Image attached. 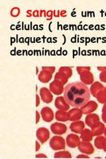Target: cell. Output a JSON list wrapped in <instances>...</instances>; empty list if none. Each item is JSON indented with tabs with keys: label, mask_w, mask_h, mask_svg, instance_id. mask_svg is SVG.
<instances>
[{
	"label": "cell",
	"mask_w": 106,
	"mask_h": 159,
	"mask_svg": "<svg viewBox=\"0 0 106 159\" xmlns=\"http://www.w3.org/2000/svg\"><path fill=\"white\" fill-rule=\"evenodd\" d=\"M78 149L80 152L86 154V155H91L94 152V148L90 142L84 141L80 142L78 145Z\"/></svg>",
	"instance_id": "277c9868"
},
{
	"label": "cell",
	"mask_w": 106,
	"mask_h": 159,
	"mask_svg": "<svg viewBox=\"0 0 106 159\" xmlns=\"http://www.w3.org/2000/svg\"><path fill=\"white\" fill-rule=\"evenodd\" d=\"M41 98L44 103H49L53 101V96L50 92L46 88H42L40 91Z\"/></svg>",
	"instance_id": "4fadbf2b"
},
{
	"label": "cell",
	"mask_w": 106,
	"mask_h": 159,
	"mask_svg": "<svg viewBox=\"0 0 106 159\" xmlns=\"http://www.w3.org/2000/svg\"><path fill=\"white\" fill-rule=\"evenodd\" d=\"M54 16H55L58 17V16H59V11H54Z\"/></svg>",
	"instance_id": "74e56055"
},
{
	"label": "cell",
	"mask_w": 106,
	"mask_h": 159,
	"mask_svg": "<svg viewBox=\"0 0 106 159\" xmlns=\"http://www.w3.org/2000/svg\"><path fill=\"white\" fill-rule=\"evenodd\" d=\"M104 89V86H103V84L99 83V82H96L94 83L93 85L91 86L90 92L94 96V97L96 98L98 93L100 91H102Z\"/></svg>",
	"instance_id": "2e32d148"
},
{
	"label": "cell",
	"mask_w": 106,
	"mask_h": 159,
	"mask_svg": "<svg viewBox=\"0 0 106 159\" xmlns=\"http://www.w3.org/2000/svg\"><path fill=\"white\" fill-rule=\"evenodd\" d=\"M55 158H62V157H67V158H71V154L68 151H61L56 152L54 155Z\"/></svg>",
	"instance_id": "d4e9b609"
},
{
	"label": "cell",
	"mask_w": 106,
	"mask_h": 159,
	"mask_svg": "<svg viewBox=\"0 0 106 159\" xmlns=\"http://www.w3.org/2000/svg\"><path fill=\"white\" fill-rule=\"evenodd\" d=\"M96 98L99 103H106V93L104 91V89H102L100 91L96 96Z\"/></svg>",
	"instance_id": "cb8c5ba5"
},
{
	"label": "cell",
	"mask_w": 106,
	"mask_h": 159,
	"mask_svg": "<svg viewBox=\"0 0 106 159\" xmlns=\"http://www.w3.org/2000/svg\"><path fill=\"white\" fill-rule=\"evenodd\" d=\"M56 119L58 121H68V112L65 111H58L56 113Z\"/></svg>",
	"instance_id": "ffe728a7"
},
{
	"label": "cell",
	"mask_w": 106,
	"mask_h": 159,
	"mask_svg": "<svg viewBox=\"0 0 106 159\" xmlns=\"http://www.w3.org/2000/svg\"><path fill=\"white\" fill-rule=\"evenodd\" d=\"M99 78L101 80V81L106 83V70L103 71L102 73L100 74Z\"/></svg>",
	"instance_id": "4316f807"
},
{
	"label": "cell",
	"mask_w": 106,
	"mask_h": 159,
	"mask_svg": "<svg viewBox=\"0 0 106 159\" xmlns=\"http://www.w3.org/2000/svg\"><path fill=\"white\" fill-rule=\"evenodd\" d=\"M104 89V91H105V93H106V87H105Z\"/></svg>",
	"instance_id": "60d3db41"
},
{
	"label": "cell",
	"mask_w": 106,
	"mask_h": 159,
	"mask_svg": "<svg viewBox=\"0 0 106 159\" xmlns=\"http://www.w3.org/2000/svg\"><path fill=\"white\" fill-rule=\"evenodd\" d=\"M64 98L69 106L82 107L90 99V90L82 82L70 83L64 89Z\"/></svg>",
	"instance_id": "6da1fadb"
},
{
	"label": "cell",
	"mask_w": 106,
	"mask_h": 159,
	"mask_svg": "<svg viewBox=\"0 0 106 159\" xmlns=\"http://www.w3.org/2000/svg\"><path fill=\"white\" fill-rule=\"evenodd\" d=\"M50 129L55 135H63L67 131V127L61 123H54L50 126Z\"/></svg>",
	"instance_id": "3957f363"
},
{
	"label": "cell",
	"mask_w": 106,
	"mask_h": 159,
	"mask_svg": "<svg viewBox=\"0 0 106 159\" xmlns=\"http://www.w3.org/2000/svg\"><path fill=\"white\" fill-rule=\"evenodd\" d=\"M102 119L104 123H106V111L103 112L102 113Z\"/></svg>",
	"instance_id": "f546056e"
},
{
	"label": "cell",
	"mask_w": 106,
	"mask_h": 159,
	"mask_svg": "<svg viewBox=\"0 0 106 159\" xmlns=\"http://www.w3.org/2000/svg\"><path fill=\"white\" fill-rule=\"evenodd\" d=\"M43 70H47L50 73L53 74L55 70V67H43Z\"/></svg>",
	"instance_id": "f1b7e54d"
},
{
	"label": "cell",
	"mask_w": 106,
	"mask_h": 159,
	"mask_svg": "<svg viewBox=\"0 0 106 159\" xmlns=\"http://www.w3.org/2000/svg\"><path fill=\"white\" fill-rule=\"evenodd\" d=\"M99 122V117L97 114L92 113L89 114V115L85 117V123L86 125L90 127H93L95 124Z\"/></svg>",
	"instance_id": "9a60e30c"
},
{
	"label": "cell",
	"mask_w": 106,
	"mask_h": 159,
	"mask_svg": "<svg viewBox=\"0 0 106 159\" xmlns=\"http://www.w3.org/2000/svg\"><path fill=\"white\" fill-rule=\"evenodd\" d=\"M36 157H44V158H46L47 156H45L44 155H38L36 156Z\"/></svg>",
	"instance_id": "f35d334b"
},
{
	"label": "cell",
	"mask_w": 106,
	"mask_h": 159,
	"mask_svg": "<svg viewBox=\"0 0 106 159\" xmlns=\"http://www.w3.org/2000/svg\"><path fill=\"white\" fill-rule=\"evenodd\" d=\"M36 98H37V107L39 105V98L38 95H37Z\"/></svg>",
	"instance_id": "d590c367"
},
{
	"label": "cell",
	"mask_w": 106,
	"mask_h": 159,
	"mask_svg": "<svg viewBox=\"0 0 106 159\" xmlns=\"http://www.w3.org/2000/svg\"><path fill=\"white\" fill-rule=\"evenodd\" d=\"M39 148H40L39 144L37 141H36V151H38L39 150Z\"/></svg>",
	"instance_id": "d6a6232c"
},
{
	"label": "cell",
	"mask_w": 106,
	"mask_h": 159,
	"mask_svg": "<svg viewBox=\"0 0 106 159\" xmlns=\"http://www.w3.org/2000/svg\"><path fill=\"white\" fill-rule=\"evenodd\" d=\"M54 79L55 80L59 82L60 84H62V85H64V84L67 82L68 78L65 75H64L63 74L58 72L57 73L56 75H55Z\"/></svg>",
	"instance_id": "44dd1931"
},
{
	"label": "cell",
	"mask_w": 106,
	"mask_h": 159,
	"mask_svg": "<svg viewBox=\"0 0 106 159\" xmlns=\"http://www.w3.org/2000/svg\"><path fill=\"white\" fill-rule=\"evenodd\" d=\"M90 70V67H77V71L80 75Z\"/></svg>",
	"instance_id": "484cf974"
},
{
	"label": "cell",
	"mask_w": 106,
	"mask_h": 159,
	"mask_svg": "<svg viewBox=\"0 0 106 159\" xmlns=\"http://www.w3.org/2000/svg\"><path fill=\"white\" fill-rule=\"evenodd\" d=\"M105 111H106V103L104 104L103 109H102V112H105Z\"/></svg>",
	"instance_id": "8d00e7d4"
},
{
	"label": "cell",
	"mask_w": 106,
	"mask_h": 159,
	"mask_svg": "<svg viewBox=\"0 0 106 159\" xmlns=\"http://www.w3.org/2000/svg\"><path fill=\"white\" fill-rule=\"evenodd\" d=\"M105 140V138L102 136H99L95 139L94 141V144L95 147H97L98 149H103L104 142Z\"/></svg>",
	"instance_id": "603a6c76"
},
{
	"label": "cell",
	"mask_w": 106,
	"mask_h": 159,
	"mask_svg": "<svg viewBox=\"0 0 106 159\" xmlns=\"http://www.w3.org/2000/svg\"><path fill=\"white\" fill-rule=\"evenodd\" d=\"M50 89L53 93L56 95H60L64 92V88L62 84L59 82L54 80L50 84Z\"/></svg>",
	"instance_id": "30bf717a"
},
{
	"label": "cell",
	"mask_w": 106,
	"mask_h": 159,
	"mask_svg": "<svg viewBox=\"0 0 106 159\" xmlns=\"http://www.w3.org/2000/svg\"><path fill=\"white\" fill-rule=\"evenodd\" d=\"M37 137L39 140L42 144L46 142L50 137V133L47 129L44 127H41L37 129Z\"/></svg>",
	"instance_id": "5b68a950"
},
{
	"label": "cell",
	"mask_w": 106,
	"mask_h": 159,
	"mask_svg": "<svg viewBox=\"0 0 106 159\" xmlns=\"http://www.w3.org/2000/svg\"><path fill=\"white\" fill-rule=\"evenodd\" d=\"M80 76V79H81L82 82L86 84V85H90L94 82V76L93 74L90 71L85 72L84 74H81Z\"/></svg>",
	"instance_id": "e0dca14e"
},
{
	"label": "cell",
	"mask_w": 106,
	"mask_h": 159,
	"mask_svg": "<svg viewBox=\"0 0 106 159\" xmlns=\"http://www.w3.org/2000/svg\"><path fill=\"white\" fill-rule=\"evenodd\" d=\"M70 129L74 133H81L84 129V123L81 121L72 122L70 126Z\"/></svg>",
	"instance_id": "7c38bea8"
},
{
	"label": "cell",
	"mask_w": 106,
	"mask_h": 159,
	"mask_svg": "<svg viewBox=\"0 0 106 159\" xmlns=\"http://www.w3.org/2000/svg\"><path fill=\"white\" fill-rule=\"evenodd\" d=\"M80 143V137L76 135H74V134H70L67 137V144L70 148L78 147Z\"/></svg>",
	"instance_id": "ba28073f"
},
{
	"label": "cell",
	"mask_w": 106,
	"mask_h": 159,
	"mask_svg": "<svg viewBox=\"0 0 106 159\" xmlns=\"http://www.w3.org/2000/svg\"><path fill=\"white\" fill-rule=\"evenodd\" d=\"M41 116L43 119L46 122H50L54 119V113L51 109L48 107H45L41 109Z\"/></svg>",
	"instance_id": "9c48e42d"
},
{
	"label": "cell",
	"mask_w": 106,
	"mask_h": 159,
	"mask_svg": "<svg viewBox=\"0 0 106 159\" xmlns=\"http://www.w3.org/2000/svg\"><path fill=\"white\" fill-rule=\"evenodd\" d=\"M11 14L12 15L13 17H17V16L19 14V9L18 8H13L11 11Z\"/></svg>",
	"instance_id": "83f0119b"
},
{
	"label": "cell",
	"mask_w": 106,
	"mask_h": 159,
	"mask_svg": "<svg viewBox=\"0 0 106 159\" xmlns=\"http://www.w3.org/2000/svg\"><path fill=\"white\" fill-rule=\"evenodd\" d=\"M55 106H56V107L59 110L65 111H67L70 107L68 103L66 102L64 98L62 96L57 98L56 100H55Z\"/></svg>",
	"instance_id": "8fae6325"
},
{
	"label": "cell",
	"mask_w": 106,
	"mask_h": 159,
	"mask_svg": "<svg viewBox=\"0 0 106 159\" xmlns=\"http://www.w3.org/2000/svg\"><path fill=\"white\" fill-rule=\"evenodd\" d=\"M58 72L63 74L64 75H65L68 78L71 77L72 74V69L71 68H69V67H60Z\"/></svg>",
	"instance_id": "7402d4cb"
},
{
	"label": "cell",
	"mask_w": 106,
	"mask_h": 159,
	"mask_svg": "<svg viewBox=\"0 0 106 159\" xmlns=\"http://www.w3.org/2000/svg\"><path fill=\"white\" fill-rule=\"evenodd\" d=\"M105 158H106V157H105Z\"/></svg>",
	"instance_id": "b9f144b4"
},
{
	"label": "cell",
	"mask_w": 106,
	"mask_h": 159,
	"mask_svg": "<svg viewBox=\"0 0 106 159\" xmlns=\"http://www.w3.org/2000/svg\"><path fill=\"white\" fill-rule=\"evenodd\" d=\"M89 157L88 156H86V155H79L77 157V158H88Z\"/></svg>",
	"instance_id": "e575fe53"
},
{
	"label": "cell",
	"mask_w": 106,
	"mask_h": 159,
	"mask_svg": "<svg viewBox=\"0 0 106 159\" xmlns=\"http://www.w3.org/2000/svg\"><path fill=\"white\" fill-rule=\"evenodd\" d=\"M98 104L94 101H89L85 106L80 107L84 114H90L96 110L98 108Z\"/></svg>",
	"instance_id": "52a82bcc"
},
{
	"label": "cell",
	"mask_w": 106,
	"mask_h": 159,
	"mask_svg": "<svg viewBox=\"0 0 106 159\" xmlns=\"http://www.w3.org/2000/svg\"><path fill=\"white\" fill-rule=\"evenodd\" d=\"M36 115H37V120H36V123H37L38 122H39V113L37 111L36 112Z\"/></svg>",
	"instance_id": "836d02e7"
},
{
	"label": "cell",
	"mask_w": 106,
	"mask_h": 159,
	"mask_svg": "<svg viewBox=\"0 0 106 159\" xmlns=\"http://www.w3.org/2000/svg\"><path fill=\"white\" fill-rule=\"evenodd\" d=\"M50 146L55 151L62 150L65 148V141L62 137H53L50 141Z\"/></svg>",
	"instance_id": "7a4b0ae2"
},
{
	"label": "cell",
	"mask_w": 106,
	"mask_h": 159,
	"mask_svg": "<svg viewBox=\"0 0 106 159\" xmlns=\"http://www.w3.org/2000/svg\"><path fill=\"white\" fill-rule=\"evenodd\" d=\"M80 134H81L80 138H81L82 140L84 141L90 142L93 139V137H94L93 133L92 130L90 131L88 129H84Z\"/></svg>",
	"instance_id": "ac0fdd59"
},
{
	"label": "cell",
	"mask_w": 106,
	"mask_h": 159,
	"mask_svg": "<svg viewBox=\"0 0 106 159\" xmlns=\"http://www.w3.org/2000/svg\"><path fill=\"white\" fill-rule=\"evenodd\" d=\"M91 128L94 136H101L104 132L105 125L102 123L98 122Z\"/></svg>",
	"instance_id": "5bb4252c"
},
{
	"label": "cell",
	"mask_w": 106,
	"mask_h": 159,
	"mask_svg": "<svg viewBox=\"0 0 106 159\" xmlns=\"http://www.w3.org/2000/svg\"><path fill=\"white\" fill-rule=\"evenodd\" d=\"M51 78H52V74L47 70H43V71L40 73L39 76V80L43 83H47L49 82L50 80V79H51Z\"/></svg>",
	"instance_id": "d6986e66"
},
{
	"label": "cell",
	"mask_w": 106,
	"mask_h": 159,
	"mask_svg": "<svg viewBox=\"0 0 106 159\" xmlns=\"http://www.w3.org/2000/svg\"><path fill=\"white\" fill-rule=\"evenodd\" d=\"M104 135H105V137H106V128H105V130H104Z\"/></svg>",
	"instance_id": "ab89813d"
},
{
	"label": "cell",
	"mask_w": 106,
	"mask_h": 159,
	"mask_svg": "<svg viewBox=\"0 0 106 159\" xmlns=\"http://www.w3.org/2000/svg\"><path fill=\"white\" fill-rule=\"evenodd\" d=\"M68 119L70 121H78L80 119H81L83 113L81 110V109H79V107H74V109H71L69 112H68Z\"/></svg>",
	"instance_id": "8992f818"
},
{
	"label": "cell",
	"mask_w": 106,
	"mask_h": 159,
	"mask_svg": "<svg viewBox=\"0 0 106 159\" xmlns=\"http://www.w3.org/2000/svg\"><path fill=\"white\" fill-rule=\"evenodd\" d=\"M99 70H102V71H105L106 70V67H98Z\"/></svg>",
	"instance_id": "1f68e13d"
},
{
	"label": "cell",
	"mask_w": 106,
	"mask_h": 159,
	"mask_svg": "<svg viewBox=\"0 0 106 159\" xmlns=\"http://www.w3.org/2000/svg\"><path fill=\"white\" fill-rule=\"evenodd\" d=\"M103 150L106 152V138H105V140L104 142V145H103Z\"/></svg>",
	"instance_id": "4dcf8cb0"
}]
</instances>
